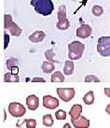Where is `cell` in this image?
<instances>
[{
    "label": "cell",
    "mask_w": 110,
    "mask_h": 128,
    "mask_svg": "<svg viewBox=\"0 0 110 128\" xmlns=\"http://www.w3.org/2000/svg\"><path fill=\"white\" fill-rule=\"evenodd\" d=\"M85 82H100V80L94 75H87L85 77Z\"/></svg>",
    "instance_id": "d4e9b609"
},
{
    "label": "cell",
    "mask_w": 110,
    "mask_h": 128,
    "mask_svg": "<svg viewBox=\"0 0 110 128\" xmlns=\"http://www.w3.org/2000/svg\"><path fill=\"white\" fill-rule=\"evenodd\" d=\"M97 52L103 57L110 56V36H101L97 42Z\"/></svg>",
    "instance_id": "277c9868"
},
{
    "label": "cell",
    "mask_w": 110,
    "mask_h": 128,
    "mask_svg": "<svg viewBox=\"0 0 110 128\" xmlns=\"http://www.w3.org/2000/svg\"><path fill=\"white\" fill-rule=\"evenodd\" d=\"M81 112H82V106L79 105V104H76L73 107L71 108V110H69V115L71 119H78V118L81 116Z\"/></svg>",
    "instance_id": "7c38bea8"
},
{
    "label": "cell",
    "mask_w": 110,
    "mask_h": 128,
    "mask_svg": "<svg viewBox=\"0 0 110 128\" xmlns=\"http://www.w3.org/2000/svg\"><path fill=\"white\" fill-rule=\"evenodd\" d=\"M92 14L96 16V17H99L104 13V8L99 5H94L92 8Z\"/></svg>",
    "instance_id": "ffe728a7"
},
{
    "label": "cell",
    "mask_w": 110,
    "mask_h": 128,
    "mask_svg": "<svg viewBox=\"0 0 110 128\" xmlns=\"http://www.w3.org/2000/svg\"><path fill=\"white\" fill-rule=\"evenodd\" d=\"M105 94H106V96H107V97H109L110 98V88H105Z\"/></svg>",
    "instance_id": "f1b7e54d"
},
{
    "label": "cell",
    "mask_w": 110,
    "mask_h": 128,
    "mask_svg": "<svg viewBox=\"0 0 110 128\" xmlns=\"http://www.w3.org/2000/svg\"><path fill=\"white\" fill-rule=\"evenodd\" d=\"M26 105L30 110H36L39 106L38 97L35 94H31L26 98Z\"/></svg>",
    "instance_id": "8fae6325"
},
{
    "label": "cell",
    "mask_w": 110,
    "mask_h": 128,
    "mask_svg": "<svg viewBox=\"0 0 110 128\" xmlns=\"http://www.w3.org/2000/svg\"><path fill=\"white\" fill-rule=\"evenodd\" d=\"M77 36L80 38H87L92 34V29L89 24H82L77 29Z\"/></svg>",
    "instance_id": "9c48e42d"
},
{
    "label": "cell",
    "mask_w": 110,
    "mask_h": 128,
    "mask_svg": "<svg viewBox=\"0 0 110 128\" xmlns=\"http://www.w3.org/2000/svg\"><path fill=\"white\" fill-rule=\"evenodd\" d=\"M45 56H46L47 60L50 61V62H57V61L54 60V56H55V54L53 52L52 49H50L45 52Z\"/></svg>",
    "instance_id": "44dd1931"
},
{
    "label": "cell",
    "mask_w": 110,
    "mask_h": 128,
    "mask_svg": "<svg viewBox=\"0 0 110 128\" xmlns=\"http://www.w3.org/2000/svg\"><path fill=\"white\" fill-rule=\"evenodd\" d=\"M35 11L43 16H49L54 10V4L52 0H31Z\"/></svg>",
    "instance_id": "6da1fadb"
},
{
    "label": "cell",
    "mask_w": 110,
    "mask_h": 128,
    "mask_svg": "<svg viewBox=\"0 0 110 128\" xmlns=\"http://www.w3.org/2000/svg\"><path fill=\"white\" fill-rule=\"evenodd\" d=\"M4 38H5V42H4V49L6 50L8 46V42H9V36L7 35V33L4 34Z\"/></svg>",
    "instance_id": "484cf974"
},
{
    "label": "cell",
    "mask_w": 110,
    "mask_h": 128,
    "mask_svg": "<svg viewBox=\"0 0 110 128\" xmlns=\"http://www.w3.org/2000/svg\"><path fill=\"white\" fill-rule=\"evenodd\" d=\"M57 94L64 102H69L75 97L76 91L74 88H57Z\"/></svg>",
    "instance_id": "52a82bcc"
},
{
    "label": "cell",
    "mask_w": 110,
    "mask_h": 128,
    "mask_svg": "<svg viewBox=\"0 0 110 128\" xmlns=\"http://www.w3.org/2000/svg\"><path fill=\"white\" fill-rule=\"evenodd\" d=\"M4 82H20V77L18 75L12 74L11 72L6 73L4 77Z\"/></svg>",
    "instance_id": "2e32d148"
},
{
    "label": "cell",
    "mask_w": 110,
    "mask_h": 128,
    "mask_svg": "<svg viewBox=\"0 0 110 128\" xmlns=\"http://www.w3.org/2000/svg\"><path fill=\"white\" fill-rule=\"evenodd\" d=\"M16 128H20V127H16Z\"/></svg>",
    "instance_id": "1f68e13d"
},
{
    "label": "cell",
    "mask_w": 110,
    "mask_h": 128,
    "mask_svg": "<svg viewBox=\"0 0 110 128\" xmlns=\"http://www.w3.org/2000/svg\"><path fill=\"white\" fill-rule=\"evenodd\" d=\"M63 128H72L71 127V125L69 124H65L64 125V127Z\"/></svg>",
    "instance_id": "4dcf8cb0"
},
{
    "label": "cell",
    "mask_w": 110,
    "mask_h": 128,
    "mask_svg": "<svg viewBox=\"0 0 110 128\" xmlns=\"http://www.w3.org/2000/svg\"><path fill=\"white\" fill-rule=\"evenodd\" d=\"M106 112L108 113V115L110 116V104H108V105H107V107L106 108Z\"/></svg>",
    "instance_id": "f546056e"
},
{
    "label": "cell",
    "mask_w": 110,
    "mask_h": 128,
    "mask_svg": "<svg viewBox=\"0 0 110 128\" xmlns=\"http://www.w3.org/2000/svg\"><path fill=\"white\" fill-rule=\"evenodd\" d=\"M54 124V121L52 119V116L50 114H46L43 116V124L47 126V127H50L52 126Z\"/></svg>",
    "instance_id": "d6986e66"
},
{
    "label": "cell",
    "mask_w": 110,
    "mask_h": 128,
    "mask_svg": "<svg viewBox=\"0 0 110 128\" xmlns=\"http://www.w3.org/2000/svg\"><path fill=\"white\" fill-rule=\"evenodd\" d=\"M43 106L48 110H54L59 106V100L51 96H45L43 97Z\"/></svg>",
    "instance_id": "ba28073f"
},
{
    "label": "cell",
    "mask_w": 110,
    "mask_h": 128,
    "mask_svg": "<svg viewBox=\"0 0 110 128\" xmlns=\"http://www.w3.org/2000/svg\"><path fill=\"white\" fill-rule=\"evenodd\" d=\"M45 33L43 32V31H40V30H37L36 32H34L31 35V36H29V39H30V41H32L34 43H38V42H41L44 40L45 38Z\"/></svg>",
    "instance_id": "4fadbf2b"
},
{
    "label": "cell",
    "mask_w": 110,
    "mask_h": 128,
    "mask_svg": "<svg viewBox=\"0 0 110 128\" xmlns=\"http://www.w3.org/2000/svg\"><path fill=\"white\" fill-rule=\"evenodd\" d=\"M4 28L8 30L11 35L14 36H19L22 31L21 27L12 21V16L9 14H5L4 16Z\"/></svg>",
    "instance_id": "3957f363"
},
{
    "label": "cell",
    "mask_w": 110,
    "mask_h": 128,
    "mask_svg": "<svg viewBox=\"0 0 110 128\" xmlns=\"http://www.w3.org/2000/svg\"><path fill=\"white\" fill-rule=\"evenodd\" d=\"M68 57L70 60H78L82 57L85 50V45L80 41H73L68 45Z\"/></svg>",
    "instance_id": "7a4b0ae2"
},
{
    "label": "cell",
    "mask_w": 110,
    "mask_h": 128,
    "mask_svg": "<svg viewBox=\"0 0 110 128\" xmlns=\"http://www.w3.org/2000/svg\"><path fill=\"white\" fill-rule=\"evenodd\" d=\"M8 112L13 117L20 118L26 113V110H25V108L21 103L12 102V103L8 105Z\"/></svg>",
    "instance_id": "8992f818"
},
{
    "label": "cell",
    "mask_w": 110,
    "mask_h": 128,
    "mask_svg": "<svg viewBox=\"0 0 110 128\" xmlns=\"http://www.w3.org/2000/svg\"><path fill=\"white\" fill-rule=\"evenodd\" d=\"M55 117H56L57 120H60V121L65 120L66 119V112L64 110H57L56 112H55Z\"/></svg>",
    "instance_id": "7402d4cb"
},
{
    "label": "cell",
    "mask_w": 110,
    "mask_h": 128,
    "mask_svg": "<svg viewBox=\"0 0 110 128\" xmlns=\"http://www.w3.org/2000/svg\"><path fill=\"white\" fill-rule=\"evenodd\" d=\"M25 124L27 128H36V121L35 119H25Z\"/></svg>",
    "instance_id": "cb8c5ba5"
},
{
    "label": "cell",
    "mask_w": 110,
    "mask_h": 128,
    "mask_svg": "<svg viewBox=\"0 0 110 128\" xmlns=\"http://www.w3.org/2000/svg\"><path fill=\"white\" fill-rule=\"evenodd\" d=\"M10 70H11V73H12V74L18 75V72H19V68H18V66H13V68H11Z\"/></svg>",
    "instance_id": "83f0119b"
},
{
    "label": "cell",
    "mask_w": 110,
    "mask_h": 128,
    "mask_svg": "<svg viewBox=\"0 0 110 128\" xmlns=\"http://www.w3.org/2000/svg\"><path fill=\"white\" fill-rule=\"evenodd\" d=\"M55 64L52 62L49 61H44L42 64V71L44 73H51L55 69Z\"/></svg>",
    "instance_id": "9a60e30c"
},
{
    "label": "cell",
    "mask_w": 110,
    "mask_h": 128,
    "mask_svg": "<svg viewBox=\"0 0 110 128\" xmlns=\"http://www.w3.org/2000/svg\"><path fill=\"white\" fill-rule=\"evenodd\" d=\"M58 22L56 27L59 30H66L70 27L69 20L66 18V7L64 5H62L59 7L58 10Z\"/></svg>",
    "instance_id": "5b68a950"
},
{
    "label": "cell",
    "mask_w": 110,
    "mask_h": 128,
    "mask_svg": "<svg viewBox=\"0 0 110 128\" xmlns=\"http://www.w3.org/2000/svg\"><path fill=\"white\" fill-rule=\"evenodd\" d=\"M17 64H18V60H17L16 58H13V57H11V58H9V59L7 61V69H9V70H10V69L13 68V66H17Z\"/></svg>",
    "instance_id": "603a6c76"
},
{
    "label": "cell",
    "mask_w": 110,
    "mask_h": 128,
    "mask_svg": "<svg viewBox=\"0 0 110 128\" xmlns=\"http://www.w3.org/2000/svg\"><path fill=\"white\" fill-rule=\"evenodd\" d=\"M75 64L73 61H65L64 66V73L66 76H70L74 73Z\"/></svg>",
    "instance_id": "5bb4252c"
},
{
    "label": "cell",
    "mask_w": 110,
    "mask_h": 128,
    "mask_svg": "<svg viewBox=\"0 0 110 128\" xmlns=\"http://www.w3.org/2000/svg\"><path fill=\"white\" fill-rule=\"evenodd\" d=\"M64 74L60 71H55L52 74L51 78H50V80L51 82H64Z\"/></svg>",
    "instance_id": "e0dca14e"
},
{
    "label": "cell",
    "mask_w": 110,
    "mask_h": 128,
    "mask_svg": "<svg viewBox=\"0 0 110 128\" xmlns=\"http://www.w3.org/2000/svg\"><path fill=\"white\" fill-rule=\"evenodd\" d=\"M72 124L74 125L75 128H89L90 127V121L86 119L83 116H80L78 119H71Z\"/></svg>",
    "instance_id": "30bf717a"
},
{
    "label": "cell",
    "mask_w": 110,
    "mask_h": 128,
    "mask_svg": "<svg viewBox=\"0 0 110 128\" xmlns=\"http://www.w3.org/2000/svg\"><path fill=\"white\" fill-rule=\"evenodd\" d=\"M83 101L86 105H92L94 102V94L92 91H90L83 96Z\"/></svg>",
    "instance_id": "ac0fdd59"
},
{
    "label": "cell",
    "mask_w": 110,
    "mask_h": 128,
    "mask_svg": "<svg viewBox=\"0 0 110 128\" xmlns=\"http://www.w3.org/2000/svg\"><path fill=\"white\" fill-rule=\"evenodd\" d=\"M32 82H46V80L43 78H34L32 80Z\"/></svg>",
    "instance_id": "4316f807"
}]
</instances>
